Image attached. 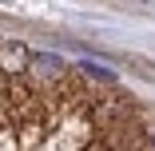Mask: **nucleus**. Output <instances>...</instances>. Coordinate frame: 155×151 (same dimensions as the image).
Instances as JSON below:
<instances>
[{
	"mask_svg": "<svg viewBox=\"0 0 155 151\" xmlns=\"http://www.w3.org/2000/svg\"><path fill=\"white\" fill-rule=\"evenodd\" d=\"M28 64H32V48H28L24 40H0V76L24 80Z\"/></svg>",
	"mask_w": 155,
	"mask_h": 151,
	"instance_id": "f257e3e1",
	"label": "nucleus"
},
{
	"mask_svg": "<svg viewBox=\"0 0 155 151\" xmlns=\"http://www.w3.org/2000/svg\"><path fill=\"white\" fill-rule=\"evenodd\" d=\"M28 76L40 80V84H56V80H64L68 68H64V60L52 56V52H32V64H28Z\"/></svg>",
	"mask_w": 155,
	"mask_h": 151,
	"instance_id": "f03ea898",
	"label": "nucleus"
},
{
	"mask_svg": "<svg viewBox=\"0 0 155 151\" xmlns=\"http://www.w3.org/2000/svg\"><path fill=\"white\" fill-rule=\"evenodd\" d=\"M80 72H84L87 80H104V84H115V72H111L107 64H91V60H84V64H80Z\"/></svg>",
	"mask_w": 155,
	"mask_h": 151,
	"instance_id": "7ed1b4c3",
	"label": "nucleus"
},
{
	"mask_svg": "<svg viewBox=\"0 0 155 151\" xmlns=\"http://www.w3.org/2000/svg\"><path fill=\"white\" fill-rule=\"evenodd\" d=\"M147 135H151V147H155V123H151V131H147Z\"/></svg>",
	"mask_w": 155,
	"mask_h": 151,
	"instance_id": "20e7f679",
	"label": "nucleus"
}]
</instances>
